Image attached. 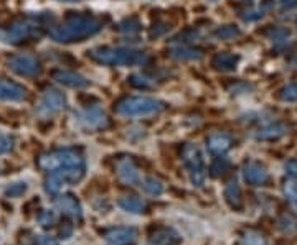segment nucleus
I'll list each match as a JSON object with an SVG mask.
<instances>
[{
  "label": "nucleus",
  "instance_id": "nucleus-1",
  "mask_svg": "<svg viewBox=\"0 0 297 245\" xmlns=\"http://www.w3.org/2000/svg\"><path fill=\"white\" fill-rule=\"evenodd\" d=\"M103 22L91 15H79L71 14L66 17V20L61 25H55L50 28V38L58 43H73L83 42V40L92 37L101 32Z\"/></svg>",
  "mask_w": 297,
  "mask_h": 245
},
{
  "label": "nucleus",
  "instance_id": "nucleus-2",
  "mask_svg": "<svg viewBox=\"0 0 297 245\" xmlns=\"http://www.w3.org/2000/svg\"><path fill=\"white\" fill-rule=\"evenodd\" d=\"M88 55L96 63L108 64V66H136L147 61V55L144 51L131 48H111V46H97L88 51Z\"/></svg>",
  "mask_w": 297,
  "mask_h": 245
},
{
  "label": "nucleus",
  "instance_id": "nucleus-3",
  "mask_svg": "<svg viewBox=\"0 0 297 245\" xmlns=\"http://www.w3.org/2000/svg\"><path fill=\"white\" fill-rule=\"evenodd\" d=\"M38 165L46 171L56 170H84L86 161L84 156L78 150H58L51 153H45L38 158Z\"/></svg>",
  "mask_w": 297,
  "mask_h": 245
},
{
  "label": "nucleus",
  "instance_id": "nucleus-4",
  "mask_svg": "<svg viewBox=\"0 0 297 245\" xmlns=\"http://www.w3.org/2000/svg\"><path fill=\"white\" fill-rule=\"evenodd\" d=\"M116 112L124 117H144L159 114L165 109V104L154 97H124L116 104Z\"/></svg>",
  "mask_w": 297,
  "mask_h": 245
},
{
  "label": "nucleus",
  "instance_id": "nucleus-5",
  "mask_svg": "<svg viewBox=\"0 0 297 245\" xmlns=\"http://www.w3.org/2000/svg\"><path fill=\"white\" fill-rule=\"evenodd\" d=\"M4 42L7 43H22L28 42V40H35L42 37V27L37 22L32 20H19L7 28L5 32L0 33Z\"/></svg>",
  "mask_w": 297,
  "mask_h": 245
},
{
  "label": "nucleus",
  "instance_id": "nucleus-6",
  "mask_svg": "<svg viewBox=\"0 0 297 245\" xmlns=\"http://www.w3.org/2000/svg\"><path fill=\"white\" fill-rule=\"evenodd\" d=\"M182 158H183V165L190 174V181L195 186H203L207 173H205V161H203V155L200 148L195 143L185 145Z\"/></svg>",
  "mask_w": 297,
  "mask_h": 245
},
{
  "label": "nucleus",
  "instance_id": "nucleus-7",
  "mask_svg": "<svg viewBox=\"0 0 297 245\" xmlns=\"http://www.w3.org/2000/svg\"><path fill=\"white\" fill-rule=\"evenodd\" d=\"M65 106H66V97L63 92H60L58 89H46L42 99H40L38 114L43 115V117H48V115H53L63 110Z\"/></svg>",
  "mask_w": 297,
  "mask_h": 245
},
{
  "label": "nucleus",
  "instance_id": "nucleus-8",
  "mask_svg": "<svg viewBox=\"0 0 297 245\" xmlns=\"http://www.w3.org/2000/svg\"><path fill=\"white\" fill-rule=\"evenodd\" d=\"M9 68L19 76H27V78H33V76L40 74V63L32 55H15L9 60Z\"/></svg>",
  "mask_w": 297,
  "mask_h": 245
},
{
  "label": "nucleus",
  "instance_id": "nucleus-9",
  "mask_svg": "<svg viewBox=\"0 0 297 245\" xmlns=\"http://www.w3.org/2000/svg\"><path fill=\"white\" fill-rule=\"evenodd\" d=\"M104 238L113 245H136L139 232L134 227H114L104 232Z\"/></svg>",
  "mask_w": 297,
  "mask_h": 245
},
{
  "label": "nucleus",
  "instance_id": "nucleus-10",
  "mask_svg": "<svg viewBox=\"0 0 297 245\" xmlns=\"http://www.w3.org/2000/svg\"><path fill=\"white\" fill-rule=\"evenodd\" d=\"M74 115H76L79 124H83L86 128H104L109 124L106 114H104L99 107L86 109V110H83V112H78Z\"/></svg>",
  "mask_w": 297,
  "mask_h": 245
},
{
  "label": "nucleus",
  "instance_id": "nucleus-11",
  "mask_svg": "<svg viewBox=\"0 0 297 245\" xmlns=\"http://www.w3.org/2000/svg\"><path fill=\"white\" fill-rule=\"evenodd\" d=\"M51 78H53L56 83H60L66 87H74V89H81V87L88 86V79L84 76H81L78 73L73 71H63V69H56V71L51 73Z\"/></svg>",
  "mask_w": 297,
  "mask_h": 245
},
{
  "label": "nucleus",
  "instance_id": "nucleus-12",
  "mask_svg": "<svg viewBox=\"0 0 297 245\" xmlns=\"http://www.w3.org/2000/svg\"><path fill=\"white\" fill-rule=\"evenodd\" d=\"M56 209L58 211H61L63 214L69 215V217H74V219H81V204L78 202V199L74 197L73 194H63L56 199Z\"/></svg>",
  "mask_w": 297,
  "mask_h": 245
},
{
  "label": "nucleus",
  "instance_id": "nucleus-13",
  "mask_svg": "<svg viewBox=\"0 0 297 245\" xmlns=\"http://www.w3.org/2000/svg\"><path fill=\"white\" fill-rule=\"evenodd\" d=\"M243 176H244V181L253 186H261L267 181L266 168L258 165V163H248V165L243 168Z\"/></svg>",
  "mask_w": 297,
  "mask_h": 245
},
{
  "label": "nucleus",
  "instance_id": "nucleus-14",
  "mask_svg": "<svg viewBox=\"0 0 297 245\" xmlns=\"http://www.w3.org/2000/svg\"><path fill=\"white\" fill-rule=\"evenodd\" d=\"M25 87L12 83V81L0 79V101H22V99H25Z\"/></svg>",
  "mask_w": 297,
  "mask_h": 245
},
{
  "label": "nucleus",
  "instance_id": "nucleus-15",
  "mask_svg": "<svg viewBox=\"0 0 297 245\" xmlns=\"http://www.w3.org/2000/svg\"><path fill=\"white\" fill-rule=\"evenodd\" d=\"M118 176L122 183L136 184L139 181V170L131 158H124L118 163Z\"/></svg>",
  "mask_w": 297,
  "mask_h": 245
},
{
  "label": "nucleus",
  "instance_id": "nucleus-16",
  "mask_svg": "<svg viewBox=\"0 0 297 245\" xmlns=\"http://www.w3.org/2000/svg\"><path fill=\"white\" fill-rule=\"evenodd\" d=\"M150 243L154 245H177L180 243V235L173 229L168 227H160L150 234Z\"/></svg>",
  "mask_w": 297,
  "mask_h": 245
},
{
  "label": "nucleus",
  "instance_id": "nucleus-17",
  "mask_svg": "<svg viewBox=\"0 0 297 245\" xmlns=\"http://www.w3.org/2000/svg\"><path fill=\"white\" fill-rule=\"evenodd\" d=\"M231 147V138L225 133H213V135L208 137V148L212 153L221 155L225 153L226 150H230Z\"/></svg>",
  "mask_w": 297,
  "mask_h": 245
},
{
  "label": "nucleus",
  "instance_id": "nucleus-18",
  "mask_svg": "<svg viewBox=\"0 0 297 245\" xmlns=\"http://www.w3.org/2000/svg\"><path fill=\"white\" fill-rule=\"evenodd\" d=\"M168 56L178 61H193V60H200L202 51L195 48H188V46H175V48L168 50Z\"/></svg>",
  "mask_w": 297,
  "mask_h": 245
},
{
  "label": "nucleus",
  "instance_id": "nucleus-19",
  "mask_svg": "<svg viewBox=\"0 0 297 245\" xmlns=\"http://www.w3.org/2000/svg\"><path fill=\"white\" fill-rule=\"evenodd\" d=\"M118 204L121 209H124V211L132 212V214H141L145 211V207H147L145 201H142L141 197H137V196H122L118 201Z\"/></svg>",
  "mask_w": 297,
  "mask_h": 245
},
{
  "label": "nucleus",
  "instance_id": "nucleus-20",
  "mask_svg": "<svg viewBox=\"0 0 297 245\" xmlns=\"http://www.w3.org/2000/svg\"><path fill=\"white\" fill-rule=\"evenodd\" d=\"M238 63V56L231 55V53H218L213 58L212 64L220 71H231V69L236 68Z\"/></svg>",
  "mask_w": 297,
  "mask_h": 245
},
{
  "label": "nucleus",
  "instance_id": "nucleus-21",
  "mask_svg": "<svg viewBox=\"0 0 297 245\" xmlns=\"http://www.w3.org/2000/svg\"><path fill=\"white\" fill-rule=\"evenodd\" d=\"M289 130L287 125H282V124H276V125H271V127H266L263 130H259L256 133V137L261 138V140H272V138H279L282 135H286Z\"/></svg>",
  "mask_w": 297,
  "mask_h": 245
},
{
  "label": "nucleus",
  "instance_id": "nucleus-22",
  "mask_svg": "<svg viewBox=\"0 0 297 245\" xmlns=\"http://www.w3.org/2000/svg\"><path fill=\"white\" fill-rule=\"evenodd\" d=\"M225 197L231 207L240 209L241 207V192H240V186L236 181H230L228 186L225 188Z\"/></svg>",
  "mask_w": 297,
  "mask_h": 245
},
{
  "label": "nucleus",
  "instance_id": "nucleus-23",
  "mask_svg": "<svg viewBox=\"0 0 297 245\" xmlns=\"http://www.w3.org/2000/svg\"><path fill=\"white\" fill-rule=\"evenodd\" d=\"M241 245H269L267 238L258 230H244L241 235Z\"/></svg>",
  "mask_w": 297,
  "mask_h": 245
},
{
  "label": "nucleus",
  "instance_id": "nucleus-24",
  "mask_svg": "<svg viewBox=\"0 0 297 245\" xmlns=\"http://www.w3.org/2000/svg\"><path fill=\"white\" fill-rule=\"evenodd\" d=\"M141 186L145 192H149V194H152V196L162 194V192H164V184H162V181H159V179H155L152 176L144 178Z\"/></svg>",
  "mask_w": 297,
  "mask_h": 245
},
{
  "label": "nucleus",
  "instance_id": "nucleus-25",
  "mask_svg": "<svg viewBox=\"0 0 297 245\" xmlns=\"http://www.w3.org/2000/svg\"><path fill=\"white\" fill-rule=\"evenodd\" d=\"M141 28H142L141 22H139L137 19H134V17L122 20L119 25H118V30L122 32V33H137L139 30H141Z\"/></svg>",
  "mask_w": 297,
  "mask_h": 245
},
{
  "label": "nucleus",
  "instance_id": "nucleus-26",
  "mask_svg": "<svg viewBox=\"0 0 297 245\" xmlns=\"http://www.w3.org/2000/svg\"><path fill=\"white\" fill-rule=\"evenodd\" d=\"M129 84L132 87H137V89H149V87L155 86L152 79L145 78V76H142V74H132L129 78Z\"/></svg>",
  "mask_w": 297,
  "mask_h": 245
},
{
  "label": "nucleus",
  "instance_id": "nucleus-27",
  "mask_svg": "<svg viewBox=\"0 0 297 245\" xmlns=\"http://www.w3.org/2000/svg\"><path fill=\"white\" fill-rule=\"evenodd\" d=\"M228 160L226 158H218L212 163V166H210V173H212V176H220V174H223L226 170H228Z\"/></svg>",
  "mask_w": 297,
  "mask_h": 245
},
{
  "label": "nucleus",
  "instance_id": "nucleus-28",
  "mask_svg": "<svg viewBox=\"0 0 297 245\" xmlns=\"http://www.w3.org/2000/svg\"><path fill=\"white\" fill-rule=\"evenodd\" d=\"M238 35H240V30H238L236 27H231V25H228V27H221V28H218L217 32H215V37H218V38H221V40L235 38V37H238Z\"/></svg>",
  "mask_w": 297,
  "mask_h": 245
},
{
  "label": "nucleus",
  "instance_id": "nucleus-29",
  "mask_svg": "<svg viewBox=\"0 0 297 245\" xmlns=\"http://www.w3.org/2000/svg\"><path fill=\"white\" fill-rule=\"evenodd\" d=\"M284 194H286L287 199L297 207V183L295 181H289L284 184Z\"/></svg>",
  "mask_w": 297,
  "mask_h": 245
},
{
  "label": "nucleus",
  "instance_id": "nucleus-30",
  "mask_svg": "<svg viewBox=\"0 0 297 245\" xmlns=\"http://www.w3.org/2000/svg\"><path fill=\"white\" fill-rule=\"evenodd\" d=\"M281 97L284 101H297V84H290L281 92Z\"/></svg>",
  "mask_w": 297,
  "mask_h": 245
},
{
  "label": "nucleus",
  "instance_id": "nucleus-31",
  "mask_svg": "<svg viewBox=\"0 0 297 245\" xmlns=\"http://www.w3.org/2000/svg\"><path fill=\"white\" fill-rule=\"evenodd\" d=\"M12 147H14V140L0 133V153H7L12 150Z\"/></svg>",
  "mask_w": 297,
  "mask_h": 245
},
{
  "label": "nucleus",
  "instance_id": "nucleus-32",
  "mask_svg": "<svg viewBox=\"0 0 297 245\" xmlns=\"http://www.w3.org/2000/svg\"><path fill=\"white\" fill-rule=\"evenodd\" d=\"M198 37V33L195 30H188L185 33H180L173 38V42H195V38Z\"/></svg>",
  "mask_w": 297,
  "mask_h": 245
},
{
  "label": "nucleus",
  "instance_id": "nucleus-33",
  "mask_svg": "<svg viewBox=\"0 0 297 245\" xmlns=\"http://www.w3.org/2000/svg\"><path fill=\"white\" fill-rule=\"evenodd\" d=\"M53 214H51L50 211H45L42 215H40V222H42L43 225H51V222H53Z\"/></svg>",
  "mask_w": 297,
  "mask_h": 245
},
{
  "label": "nucleus",
  "instance_id": "nucleus-34",
  "mask_svg": "<svg viewBox=\"0 0 297 245\" xmlns=\"http://www.w3.org/2000/svg\"><path fill=\"white\" fill-rule=\"evenodd\" d=\"M25 188H27V186L23 183H17V184L12 186V188H9L7 192H9V194H22V192L25 191Z\"/></svg>",
  "mask_w": 297,
  "mask_h": 245
},
{
  "label": "nucleus",
  "instance_id": "nucleus-35",
  "mask_svg": "<svg viewBox=\"0 0 297 245\" xmlns=\"http://www.w3.org/2000/svg\"><path fill=\"white\" fill-rule=\"evenodd\" d=\"M286 171L290 174V176L297 178V160H292V161L287 163V165H286Z\"/></svg>",
  "mask_w": 297,
  "mask_h": 245
},
{
  "label": "nucleus",
  "instance_id": "nucleus-36",
  "mask_svg": "<svg viewBox=\"0 0 297 245\" xmlns=\"http://www.w3.org/2000/svg\"><path fill=\"white\" fill-rule=\"evenodd\" d=\"M42 245H58V240L53 237H48V235H45L42 238Z\"/></svg>",
  "mask_w": 297,
  "mask_h": 245
}]
</instances>
